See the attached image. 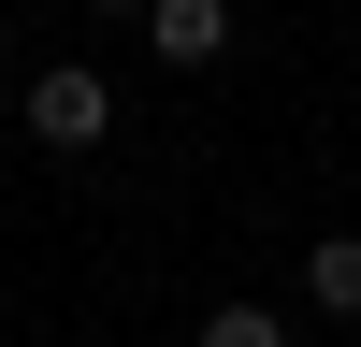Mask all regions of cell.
<instances>
[{
    "mask_svg": "<svg viewBox=\"0 0 361 347\" xmlns=\"http://www.w3.org/2000/svg\"><path fill=\"white\" fill-rule=\"evenodd\" d=\"M87 15H116V29H145V0H87Z\"/></svg>",
    "mask_w": 361,
    "mask_h": 347,
    "instance_id": "5b68a950",
    "label": "cell"
},
{
    "mask_svg": "<svg viewBox=\"0 0 361 347\" xmlns=\"http://www.w3.org/2000/svg\"><path fill=\"white\" fill-rule=\"evenodd\" d=\"M145 58L217 73V58H231V0H145Z\"/></svg>",
    "mask_w": 361,
    "mask_h": 347,
    "instance_id": "7a4b0ae2",
    "label": "cell"
},
{
    "mask_svg": "<svg viewBox=\"0 0 361 347\" xmlns=\"http://www.w3.org/2000/svg\"><path fill=\"white\" fill-rule=\"evenodd\" d=\"M0 130H15V102H0Z\"/></svg>",
    "mask_w": 361,
    "mask_h": 347,
    "instance_id": "8992f818",
    "label": "cell"
},
{
    "mask_svg": "<svg viewBox=\"0 0 361 347\" xmlns=\"http://www.w3.org/2000/svg\"><path fill=\"white\" fill-rule=\"evenodd\" d=\"M304 304L318 318H361V231H318L304 246Z\"/></svg>",
    "mask_w": 361,
    "mask_h": 347,
    "instance_id": "3957f363",
    "label": "cell"
},
{
    "mask_svg": "<svg viewBox=\"0 0 361 347\" xmlns=\"http://www.w3.org/2000/svg\"><path fill=\"white\" fill-rule=\"evenodd\" d=\"M188 347H289V318H275V304H217Z\"/></svg>",
    "mask_w": 361,
    "mask_h": 347,
    "instance_id": "277c9868",
    "label": "cell"
},
{
    "mask_svg": "<svg viewBox=\"0 0 361 347\" xmlns=\"http://www.w3.org/2000/svg\"><path fill=\"white\" fill-rule=\"evenodd\" d=\"M29 145H58V159H87V145H116V87L87 73V58H58V73H29Z\"/></svg>",
    "mask_w": 361,
    "mask_h": 347,
    "instance_id": "6da1fadb",
    "label": "cell"
}]
</instances>
